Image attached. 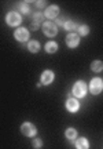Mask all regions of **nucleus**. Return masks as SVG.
I'll return each mask as SVG.
<instances>
[{"mask_svg":"<svg viewBox=\"0 0 103 149\" xmlns=\"http://www.w3.org/2000/svg\"><path fill=\"white\" fill-rule=\"evenodd\" d=\"M87 91H88V87L82 80L76 81L74 86H73V94H74L76 98H82V97H85L87 95Z\"/></svg>","mask_w":103,"mask_h":149,"instance_id":"f257e3e1","label":"nucleus"},{"mask_svg":"<svg viewBox=\"0 0 103 149\" xmlns=\"http://www.w3.org/2000/svg\"><path fill=\"white\" fill-rule=\"evenodd\" d=\"M5 22L10 25V26H19V24L22 22V17L19 13L15 11H11L5 15Z\"/></svg>","mask_w":103,"mask_h":149,"instance_id":"f03ea898","label":"nucleus"},{"mask_svg":"<svg viewBox=\"0 0 103 149\" xmlns=\"http://www.w3.org/2000/svg\"><path fill=\"white\" fill-rule=\"evenodd\" d=\"M102 90H103V80L100 77H93L91 80V83H89V91H91V94L98 95V94H100Z\"/></svg>","mask_w":103,"mask_h":149,"instance_id":"7ed1b4c3","label":"nucleus"},{"mask_svg":"<svg viewBox=\"0 0 103 149\" xmlns=\"http://www.w3.org/2000/svg\"><path fill=\"white\" fill-rule=\"evenodd\" d=\"M43 32L45 36L52 37L58 33V26H56V24H54L52 21H47L43 24Z\"/></svg>","mask_w":103,"mask_h":149,"instance_id":"20e7f679","label":"nucleus"},{"mask_svg":"<svg viewBox=\"0 0 103 149\" xmlns=\"http://www.w3.org/2000/svg\"><path fill=\"white\" fill-rule=\"evenodd\" d=\"M21 131L25 137H34L37 134V128L34 127L33 123H29V122H25L21 126Z\"/></svg>","mask_w":103,"mask_h":149,"instance_id":"39448f33","label":"nucleus"},{"mask_svg":"<svg viewBox=\"0 0 103 149\" xmlns=\"http://www.w3.org/2000/svg\"><path fill=\"white\" fill-rule=\"evenodd\" d=\"M66 44H67V47L70 48H76L78 44H80V36H78V33H67V36H66Z\"/></svg>","mask_w":103,"mask_h":149,"instance_id":"423d86ee","label":"nucleus"},{"mask_svg":"<svg viewBox=\"0 0 103 149\" xmlns=\"http://www.w3.org/2000/svg\"><path fill=\"white\" fill-rule=\"evenodd\" d=\"M59 15V7L58 6H48L47 8H45V13H44V17L45 18H48V19H56Z\"/></svg>","mask_w":103,"mask_h":149,"instance_id":"0eeeda50","label":"nucleus"},{"mask_svg":"<svg viewBox=\"0 0 103 149\" xmlns=\"http://www.w3.org/2000/svg\"><path fill=\"white\" fill-rule=\"evenodd\" d=\"M54 79H55V73L52 72V70L47 69V70H44L43 73H41L40 83H41V84H44V86H48V84H51V83L54 81Z\"/></svg>","mask_w":103,"mask_h":149,"instance_id":"6e6552de","label":"nucleus"},{"mask_svg":"<svg viewBox=\"0 0 103 149\" xmlns=\"http://www.w3.org/2000/svg\"><path fill=\"white\" fill-rule=\"evenodd\" d=\"M66 109L69 112H77L80 109V102L77 100L76 97H70V98H67V101H66Z\"/></svg>","mask_w":103,"mask_h":149,"instance_id":"1a4fd4ad","label":"nucleus"},{"mask_svg":"<svg viewBox=\"0 0 103 149\" xmlns=\"http://www.w3.org/2000/svg\"><path fill=\"white\" fill-rule=\"evenodd\" d=\"M14 37H15L18 42H26L29 39V31L26 28H18L15 32H14Z\"/></svg>","mask_w":103,"mask_h":149,"instance_id":"9d476101","label":"nucleus"},{"mask_svg":"<svg viewBox=\"0 0 103 149\" xmlns=\"http://www.w3.org/2000/svg\"><path fill=\"white\" fill-rule=\"evenodd\" d=\"M76 149H89V142L88 139L84 138H77L76 139Z\"/></svg>","mask_w":103,"mask_h":149,"instance_id":"9b49d317","label":"nucleus"},{"mask_svg":"<svg viewBox=\"0 0 103 149\" xmlns=\"http://www.w3.org/2000/svg\"><path fill=\"white\" fill-rule=\"evenodd\" d=\"M44 48H45V51L48 54H54L58 51V43L56 42H47Z\"/></svg>","mask_w":103,"mask_h":149,"instance_id":"f8f14e48","label":"nucleus"},{"mask_svg":"<svg viewBox=\"0 0 103 149\" xmlns=\"http://www.w3.org/2000/svg\"><path fill=\"white\" fill-rule=\"evenodd\" d=\"M27 50L30 51V53L36 54L40 51V43L37 42V40H32V42L27 43Z\"/></svg>","mask_w":103,"mask_h":149,"instance_id":"ddd939ff","label":"nucleus"},{"mask_svg":"<svg viewBox=\"0 0 103 149\" xmlns=\"http://www.w3.org/2000/svg\"><path fill=\"white\" fill-rule=\"evenodd\" d=\"M91 70H92V72H95V73L102 72V70H103V62H102V61H99V59L92 61V64H91Z\"/></svg>","mask_w":103,"mask_h":149,"instance_id":"4468645a","label":"nucleus"},{"mask_svg":"<svg viewBox=\"0 0 103 149\" xmlns=\"http://www.w3.org/2000/svg\"><path fill=\"white\" fill-rule=\"evenodd\" d=\"M65 137L67 139H74V138H77V130L76 128H67L65 131Z\"/></svg>","mask_w":103,"mask_h":149,"instance_id":"2eb2a0df","label":"nucleus"},{"mask_svg":"<svg viewBox=\"0 0 103 149\" xmlns=\"http://www.w3.org/2000/svg\"><path fill=\"white\" fill-rule=\"evenodd\" d=\"M76 28H77V26H76V24H74L73 21H66V22H65V25H63V29H65V31H67L69 33H73Z\"/></svg>","mask_w":103,"mask_h":149,"instance_id":"dca6fc26","label":"nucleus"},{"mask_svg":"<svg viewBox=\"0 0 103 149\" xmlns=\"http://www.w3.org/2000/svg\"><path fill=\"white\" fill-rule=\"evenodd\" d=\"M88 33H89V28H88L87 25L78 26V36H87Z\"/></svg>","mask_w":103,"mask_h":149,"instance_id":"f3484780","label":"nucleus"},{"mask_svg":"<svg viewBox=\"0 0 103 149\" xmlns=\"http://www.w3.org/2000/svg\"><path fill=\"white\" fill-rule=\"evenodd\" d=\"M19 11H21L22 14H27V13L30 11V7H29L26 3H21V4H19Z\"/></svg>","mask_w":103,"mask_h":149,"instance_id":"a211bd4d","label":"nucleus"},{"mask_svg":"<svg viewBox=\"0 0 103 149\" xmlns=\"http://www.w3.org/2000/svg\"><path fill=\"white\" fill-rule=\"evenodd\" d=\"M43 18H44V15L41 14V13H36V14L33 15V21H34V22H38V24H41Z\"/></svg>","mask_w":103,"mask_h":149,"instance_id":"6ab92c4d","label":"nucleus"},{"mask_svg":"<svg viewBox=\"0 0 103 149\" xmlns=\"http://www.w3.org/2000/svg\"><path fill=\"white\" fill-rule=\"evenodd\" d=\"M33 146H34L36 149H40L41 146H43V141L38 139V138H34L33 139Z\"/></svg>","mask_w":103,"mask_h":149,"instance_id":"aec40b11","label":"nucleus"},{"mask_svg":"<svg viewBox=\"0 0 103 149\" xmlns=\"http://www.w3.org/2000/svg\"><path fill=\"white\" fill-rule=\"evenodd\" d=\"M38 26H40V24H38V22H34V21H33V24H32V31H37Z\"/></svg>","mask_w":103,"mask_h":149,"instance_id":"412c9836","label":"nucleus"},{"mask_svg":"<svg viewBox=\"0 0 103 149\" xmlns=\"http://www.w3.org/2000/svg\"><path fill=\"white\" fill-rule=\"evenodd\" d=\"M36 6H37L38 8H43L44 6H45V1H36Z\"/></svg>","mask_w":103,"mask_h":149,"instance_id":"4be33fe9","label":"nucleus"},{"mask_svg":"<svg viewBox=\"0 0 103 149\" xmlns=\"http://www.w3.org/2000/svg\"><path fill=\"white\" fill-rule=\"evenodd\" d=\"M65 19H62V18H58V21H56V26L58 25H65Z\"/></svg>","mask_w":103,"mask_h":149,"instance_id":"5701e85b","label":"nucleus"}]
</instances>
